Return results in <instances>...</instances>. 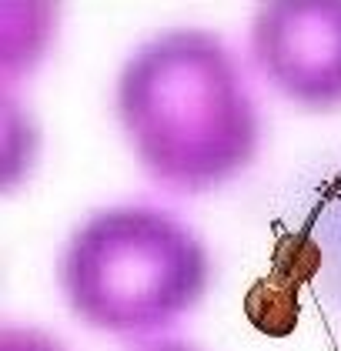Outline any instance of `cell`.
Masks as SVG:
<instances>
[{
	"label": "cell",
	"instance_id": "obj_1",
	"mask_svg": "<svg viewBox=\"0 0 341 351\" xmlns=\"http://www.w3.org/2000/svg\"><path fill=\"white\" fill-rule=\"evenodd\" d=\"M117 121L144 171L184 194L231 181L258 151V110L235 54L201 27H174L128 57Z\"/></svg>",
	"mask_w": 341,
	"mask_h": 351
},
{
	"label": "cell",
	"instance_id": "obj_2",
	"mask_svg": "<svg viewBox=\"0 0 341 351\" xmlns=\"http://www.w3.org/2000/svg\"><path fill=\"white\" fill-rule=\"evenodd\" d=\"M211 285V258L174 215L110 208L87 217L60 258V288L84 324L148 335L191 311Z\"/></svg>",
	"mask_w": 341,
	"mask_h": 351
},
{
	"label": "cell",
	"instance_id": "obj_3",
	"mask_svg": "<svg viewBox=\"0 0 341 351\" xmlns=\"http://www.w3.org/2000/svg\"><path fill=\"white\" fill-rule=\"evenodd\" d=\"M251 57L291 101L318 110L341 104V0L261 3Z\"/></svg>",
	"mask_w": 341,
	"mask_h": 351
},
{
	"label": "cell",
	"instance_id": "obj_4",
	"mask_svg": "<svg viewBox=\"0 0 341 351\" xmlns=\"http://www.w3.org/2000/svg\"><path fill=\"white\" fill-rule=\"evenodd\" d=\"M0 351H64L54 338L40 335V331H27V328H7L0 338Z\"/></svg>",
	"mask_w": 341,
	"mask_h": 351
},
{
	"label": "cell",
	"instance_id": "obj_5",
	"mask_svg": "<svg viewBox=\"0 0 341 351\" xmlns=\"http://www.w3.org/2000/svg\"><path fill=\"white\" fill-rule=\"evenodd\" d=\"M144 351H198V348H191L184 341H161V345H151V348H144Z\"/></svg>",
	"mask_w": 341,
	"mask_h": 351
}]
</instances>
